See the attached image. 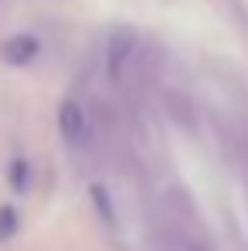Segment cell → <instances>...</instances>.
I'll use <instances>...</instances> for the list:
<instances>
[{"label":"cell","instance_id":"obj_1","mask_svg":"<svg viewBox=\"0 0 248 251\" xmlns=\"http://www.w3.org/2000/svg\"><path fill=\"white\" fill-rule=\"evenodd\" d=\"M58 129H61V136L68 143H82L85 136H88V119H85L82 105L75 99H65L58 105Z\"/></svg>","mask_w":248,"mask_h":251},{"label":"cell","instance_id":"obj_2","mask_svg":"<svg viewBox=\"0 0 248 251\" xmlns=\"http://www.w3.org/2000/svg\"><path fill=\"white\" fill-rule=\"evenodd\" d=\"M34 54H38V41H34V38H28V34L10 38V41L3 44V58H7V61H14V65H24V61H31Z\"/></svg>","mask_w":248,"mask_h":251}]
</instances>
